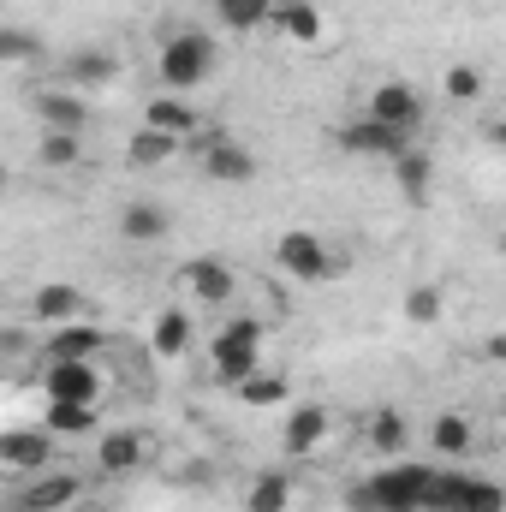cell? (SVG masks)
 I'll return each mask as SVG.
<instances>
[{"mask_svg": "<svg viewBox=\"0 0 506 512\" xmlns=\"http://www.w3.org/2000/svg\"><path fill=\"white\" fill-rule=\"evenodd\" d=\"M328 429H334L328 405H292V411H286V429H280L286 459H310V453L328 441Z\"/></svg>", "mask_w": 506, "mask_h": 512, "instance_id": "obj_10", "label": "cell"}, {"mask_svg": "<svg viewBox=\"0 0 506 512\" xmlns=\"http://www.w3.org/2000/svg\"><path fill=\"white\" fill-rule=\"evenodd\" d=\"M429 489H435V471L429 465H405V459H387L376 477H364L358 489H352V512H423L429 501Z\"/></svg>", "mask_w": 506, "mask_h": 512, "instance_id": "obj_1", "label": "cell"}, {"mask_svg": "<svg viewBox=\"0 0 506 512\" xmlns=\"http://www.w3.org/2000/svg\"><path fill=\"white\" fill-rule=\"evenodd\" d=\"M54 435L48 429H6L0 435V465L12 471V477H42L48 465H54V447H48Z\"/></svg>", "mask_w": 506, "mask_h": 512, "instance_id": "obj_8", "label": "cell"}, {"mask_svg": "<svg viewBox=\"0 0 506 512\" xmlns=\"http://www.w3.org/2000/svg\"><path fill=\"white\" fill-rule=\"evenodd\" d=\"M48 435H102V405H72V399H48L42 417Z\"/></svg>", "mask_w": 506, "mask_h": 512, "instance_id": "obj_22", "label": "cell"}, {"mask_svg": "<svg viewBox=\"0 0 506 512\" xmlns=\"http://www.w3.org/2000/svg\"><path fill=\"white\" fill-rule=\"evenodd\" d=\"M143 126H155V131H167V137H197L203 131V114H197V102L191 96H155L149 108H143Z\"/></svg>", "mask_w": 506, "mask_h": 512, "instance_id": "obj_17", "label": "cell"}, {"mask_svg": "<svg viewBox=\"0 0 506 512\" xmlns=\"http://www.w3.org/2000/svg\"><path fill=\"white\" fill-rule=\"evenodd\" d=\"M36 54H42V42H36L30 30H18V24L0 30V60H6V66H24V60H36Z\"/></svg>", "mask_w": 506, "mask_h": 512, "instance_id": "obj_31", "label": "cell"}, {"mask_svg": "<svg viewBox=\"0 0 506 512\" xmlns=\"http://www.w3.org/2000/svg\"><path fill=\"white\" fill-rule=\"evenodd\" d=\"M483 358H489V364H506V334H489V340H483Z\"/></svg>", "mask_w": 506, "mask_h": 512, "instance_id": "obj_36", "label": "cell"}, {"mask_svg": "<svg viewBox=\"0 0 506 512\" xmlns=\"http://www.w3.org/2000/svg\"><path fill=\"white\" fill-rule=\"evenodd\" d=\"M143 447H149V441H143L137 429H102V435H96V471H102V477H126V471L143 465Z\"/></svg>", "mask_w": 506, "mask_h": 512, "instance_id": "obj_16", "label": "cell"}, {"mask_svg": "<svg viewBox=\"0 0 506 512\" xmlns=\"http://www.w3.org/2000/svg\"><path fill=\"white\" fill-rule=\"evenodd\" d=\"M60 78H66V90H102V84L120 78V60L108 48H72L66 66H60Z\"/></svg>", "mask_w": 506, "mask_h": 512, "instance_id": "obj_15", "label": "cell"}, {"mask_svg": "<svg viewBox=\"0 0 506 512\" xmlns=\"http://www.w3.org/2000/svg\"><path fill=\"white\" fill-rule=\"evenodd\" d=\"M483 143H489V149H506V114H489V120H483Z\"/></svg>", "mask_w": 506, "mask_h": 512, "instance_id": "obj_34", "label": "cell"}, {"mask_svg": "<svg viewBox=\"0 0 506 512\" xmlns=\"http://www.w3.org/2000/svg\"><path fill=\"white\" fill-rule=\"evenodd\" d=\"M393 167V185H399V197L405 203H429V191H435V161H429V149H405L399 161H387Z\"/></svg>", "mask_w": 506, "mask_h": 512, "instance_id": "obj_20", "label": "cell"}, {"mask_svg": "<svg viewBox=\"0 0 506 512\" xmlns=\"http://www.w3.org/2000/svg\"><path fill=\"white\" fill-rule=\"evenodd\" d=\"M274 256H280V268H286L292 280H304V286H316V280H328V274L340 268L334 245H328L322 233H310V227H286L280 245H274Z\"/></svg>", "mask_w": 506, "mask_h": 512, "instance_id": "obj_3", "label": "cell"}, {"mask_svg": "<svg viewBox=\"0 0 506 512\" xmlns=\"http://www.w3.org/2000/svg\"><path fill=\"white\" fill-rule=\"evenodd\" d=\"M167 233H173V209L167 203L131 197L126 209H120V239H131V245H161Z\"/></svg>", "mask_w": 506, "mask_h": 512, "instance_id": "obj_14", "label": "cell"}, {"mask_svg": "<svg viewBox=\"0 0 506 512\" xmlns=\"http://www.w3.org/2000/svg\"><path fill=\"white\" fill-rule=\"evenodd\" d=\"M0 346L18 358V352H24V328H18V322H6V328H0Z\"/></svg>", "mask_w": 506, "mask_h": 512, "instance_id": "obj_35", "label": "cell"}, {"mask_svg": "<svg viewBox=\"0 0 506 512\" xmlns=\"http://www.w3.org/2000/svg\"><path fill=\"white\" fill-rule=\"evenodd\" d=\"M334 149H340V155H364V161H399V155L411 149V131L381 126L376 114H352L346 126L334 131Z\"/></svg>", "mask_w": 506, "mask_h": 512, "instance_id": "obj_5", "label": "cell"}, {"mask_svg": "<svg viewBox=\"0 0 506 512\" xmlns=\"http://www.w3.org/2000/svg\"><path fill=\"white\" fill-rule=\"evenodd\" d=\"M274 30L280 36H292V42H322V12H316V0H274Z\"/></svg>", "mask_w": 506, "mask_h": 512, "instance_id": "obj_24", "label": "cell"}, {"mask_svg": "<svg viewBox=\"0 0 506 512\" xmlns=\"http://www.w3.org/2000/svg\"><path fill=\"white\" fill-rule=\"evenodd\" d=\"M30 316L48 322V328H66V322H84L90 316V298L78 286H66V280H48V286L30 292Z\"/></svg>", "mask_w": 506, "mask_h": 512, "instance_id": "obj_12", "label": "cell"}, {"mask_svg": "<svg viewBox=\"0 0 506 512\" xmlns=\"http://www.w3.org/2000/svg\"><path fill=\"white\" fill-rule=\"evenodd\" d=\"M405 441H411V429H405V417H399L393 405L370 417V447H376L381 459H399V453H405Z\"/></svg>", "mask_w": 506, "mask_h": 512, "instance_id": "obj_30", "label": "cell"}, {"mask_svg": "<svg viewBox=\"0 0 506 512\" xmlns=\"http://www.w3.org/2000/svg\"><path fill=\"white\" fill-rule=\"evenodd\" d=\"M256 346H262V322H251V316L227 322V334H221V340H215V352H209V358H215V382H221V387L251 382L256 358H262Z\"/></svg>", "mask_w": 506, "mask_h": 512, "instance_id": "obj_4", "label": "cell"}, {"mask_svg": "<svg viewBox=\"0 0 506 512\" xmlns=\"http://www.w3.org/2000/svg\"><path fill=\"white\" fill-rule=\"evenodd\" d=\"M72 512H120V507H108V501H78Z\"/></svg>", "mask_w": 506, "mask_h": 512, "instance_id": "obj_37", "label": "cell"}, {"mask_svg": "<svg viewBox=\"0 0 506 512\" xmlns=\"http://www.w3.org/2000/svg\"><path fill=\"white\" fill-rule=\"evenodd\" d=\"M203 173H209L215 185H251V179H256V155L245 149V143L221 137V143L203 155Z\"/></svg>", "mask_w": 506, "mask_h": 512, "instance_id": "obj_19", "label": "cell"}, {"mask_svg": "<svg viewBox=\"0 0 506 512\" xmlns=\"http://www.w3.org/2000/svg\"><path fill=\"white\" fill-rule=\"evenodd\" d=\"M239 399L262 411V405H280V399H292V387L280 382V376H251V382H239Z\"/></svg>", "mask_w": 506, "mask_h": 512, "instance_id": "obj_32", "label": "cell"}, {"mask_svg": "<svg viewBox=\"0 0 506 512\" xmlns=\"http://www.w3.org/2000/svg\"><path fill=\"white\" fill-rule=\"evenodd\" d=\"M215 18L227 30H262L274 24V0H215Z\"/></svg>", "mask_w": 506, "mask_h": 512, "instance_id": "obj_28", "label": "cell"}, {"mask_svg": "<svg viewBox=\"0 0 506 512\" xmlns=\"http://www.w3.org/2000/svg\"><path fill=\"white\" fill-rule=\"evenodd\" d=\"M364 114H376L381 126H393V131H417L423 126V96H417L405 78H387V84L370 90V108H364Z\"/></svg>", "mask_w": 506, "mask_h": 512, "instance_id": "obj_9", "label": "cell"}, {"mask_svg": "<svg viewBox=\"0 0 506 512\" xmlns=\"http://www.w3.org/2000/svg\"><path fill=\"white\" fill-rule=\"evenodd\" d=\"M215 66H221V54H215V36H209V30H179V36H167V48H161V60H155L161 90H173V96L203 90V84L215 78Z\"/></svg>", "mask_w": 506, "mask_h": 512, "instance_id": "obj_2", "label": "cell"}, {"mask_svg": "<svg viewBox=\"0 0 506 512\" xmlns=\"http://www.w3.org/2000/svg\"><path fill=\"white\" fill-rule=\"evenodd\" d=\"M36 161H42V167H54V173L78 167V161H84V131H42Z\"/></svg>", "mask_w": 506, "mask_h": 512, "instance_id": "obj_26", "label": "cell"}, {"mask_svg": "<svg viewBox=\"0 0 506 512\" xmlns=\"http://www.w3.org/2000/svg\"><path fill=\"white\" fill-rule=\"evenodd\" d=\"M179 280L191 286V298H197V304H227V298L239 292V274H233L221 256H191V262L179 268Z\"/></svg>", "mask_w": 506, "mask_h": 512, "instance_id": "obj_11", "label": "cell"}, {"mask_svg": "<svg viewBox=\"0 0 506 512\" xmlns=\"http://www.w3.org/2000/svg\"><path fill=\"white\" fill-rule=\"evenodd\" d=\"M78 501H84V483L72 471H42L6 495V512H72Z\"/></svg>", "mask_w": 506, "mask_h": 512, "instance_id": "obj_6", "label": "cell"}, {"mask_svg": "<svg viewBox=\"0 0 506 512\" xmlns=\"http://www.w3.org/2000/svg\"><path fill=\"white\" fill-rule=\"evenodd\" d=\"M292 507V477L286 471H262L245 495V512H286Z\"/></svg>", "mask_w": 506, "mask_h": 512, "instance_id": "obj_27", "label": "cell"}, {"mask_svg": "<svg viewBox=\"0 0 506 512\" xmlns=\"http://www.w3.org/2000/svg\"><path fill=\"white\" fill-rule=\"evenodd\" d=\"M185 149V137H167V131H155V126H143V131H131V143H126V167H161V161H173Z\"/></svg>", "mask_w": 506, "mask_h": 512, "instance_id": "obj_25", "label": "cell"}, {"mask_svg": "<svg viewBox=\"0 0 506 512\" xmlns=\"http://www.w3.org/2000/svg\"><path fill=\"white\" fill-rule=\"evenodd\" d=\"M48 364H72V358H96V352H108V334H102V322H66V328H48Z\"/></svg>", "mask_w": 506, "mask_h": 512, "instance_id": "obj_13", "label": "cell"}, {"mask_svg": "<svg viewBox=\"0 0 506 512\" xmlns=\"http://www.w3.org/2000/svg\"><path fill=\"white\" fill-rule=\"evenodd\" d=\"M501 411H506V405H501Z\"/></svg>", "mask_w": 506, "mask_h": 512, "instance_id": "obj_38", "label": "cell"}, {"mask_svg": "<svg viewBox=\"0 0 506 512\" xmlns=\"http://www.w3.org/2000/svg\"><path fill=\"white\" fill-rule=\"evenodd\" d=\"M36 114H42V131H90L84 90H42L36 96Z\"/></svg>", "mask_w": 506, "mask_h": 512, "instance_id": "obj_18", "label": "cell"}, {"mask_svg": "<svg viewBox=\"0 0 506 512\" xmlns=\"http://www.w3.org/2000/svg\"><path fill=\"white\" fill-rule=\"evenodd\" d=\"M42 393H48V399H72V405H102V393H108V376L96 370V358L42 364Z\"/></svg>", "mask_w": 506, "mask_h": 512, "instance_id": "obj_7", "label": "cell"}, {"mask_svg": "<svg viewBox=\"0 0 506 512\" xmlns=\"http://www.w3.org/2000/svg\"><path fill=\"white\" fill-rule=\"evenodd\" d=\"M149 352H155V358H167V364H173V358H185V352H191V310H179V304H173V310H161V316H155V328H149Z\"/></svg>", "mask_w": 506, "mask_h": 512, "instance_id": "obj_21", "label": "cell"}, {"mask_svg": "<svg viewBox=\"0 0 506 512\" xmlns=\"http://www.w3.org/2000/svg\"><path fill=\"white\" fill-rule=\"evenodd\" d=\"M477 447V429H471V417H459V411H441L435 423H429V453H441V459H465Z\"/></svg>", "mask_w": 506, "mask_h": 512, "instance_id": "obj_23", "label": "cell"}, {"mask_svg": "<svg viewBox=\"0 0 506 512\" xmlns=\"http://www.w3.org/2000/svg\"><path fill=\"white\" fill-rule=\"evenodd\" d=\"M405 322H441V286H411L405 292Z\"/></svg>", "mask_w": 506, "mask_h": 512, "instance_id": "obj_33", "label": "cell"}, {"mask_svg": "<svg viewBox=\"0 0 506 512\" xmlns=\"http://www.w3.org/2000/svg\"><path fill=\"white\" fill-rule=\"evenodd\" d=\"M441 90H447V102H483L489 78H483V66H471V60H453V66L441 72Z\"/></svg>", "mask_w": 506, "mask_h": 512, "instance_id": "obj_29", "label": "cell"}]
</instances>
